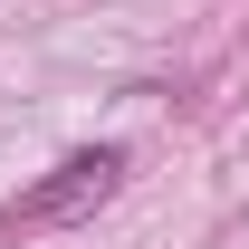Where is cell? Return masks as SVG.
Listing matches in <instances>:
<instances>
[{"label": "cell", "instance_id": "6da1fadb", "mask_svg": "<svg viewBox=\"0 0 249 249\" xmlns=\"http://www.w3.org/2000/svg\"><path fill=\"white\" fill-rule=\"evenodd\" d=\"M124 163H134L124 144H77V154H58L10 211H0V249H10V240H38V230H77V220H96V211L124 192Z\"/></svg>", "mask_w": 249, "mask_h": 249}]
</instances>
